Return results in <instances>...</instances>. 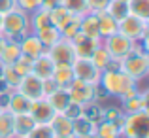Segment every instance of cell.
<instances>
[{"mask_svg": "<svg viewBox=\"0 0 149 138\" xmlns=\"http://www.w3.org/2000/svg\"><path fill=\"white\" fill-rule=\"evenodd\" d=\"M100 83L102 87H104V91L108 95H113V97H121V98H127L130 97V95L138 93L136 91V80H132L130 76H127V74L123 72V70H104V72H100Z\"/></svg>", "mask_w": 149, "mask_h": 138, "instance_id": "cell-1", "label": "cell"}, {"mask_svg": "<svg viewBox=\"0 0 149 138\" xmlns=\"http://www.w3.org/2000/svg\"><path fill=\"white\" fill-rule=\"evenodd\" d=\"M119 68L123 70L127 76H130L132 80H142L149 72V55L143 53V51L134 49L130 55H127V57L119 62Z\"/></svg>", "mask_w": 149, "mask_h": 138, "instance_id": "cell-2", "label": "cell"}, {"mask_svg": "<svg viewBox=\"0 0 149 138\" xmlns=\"http://www.w3.org/2000/svg\"><path fill=\"white\" fill-rule=\"evenodd\" d=\"M26 27H29V21H26L25 11L15 8V10L8 11L6 15H2V30H0V34L13 40V38L23 36L26 32Z\"/></svg>", "mask_w": 149, "mask_h": 138, "instance_id": "cell-3", "label": "cell"}, {"mask_svg": "<svg viewBox=\"0 0 149 138\" xmlns=\"http://www.w3.org/2000/svg\"><path fill=\"white\" fill-rule=\"evenodd\" d=\"M121 134L127 138L134 136H149V113L147 112H136L127 113L121 125Z\"/></svg>", "mask_w": 149, "mask_h": 138, "instance_id": "cell-4", "label": "cell"}, {"mask_svg": "<svg viewBox=\"0 0 149 138\" xmlns=\"http://www.w3.org/2000/svg\"><path fill=\"white\" fill-rule=\"evenodd\" d=\"M106 51L109 53V57H111V61H117L121 62L127 55H130L132 51H134V42L130 40V38L123 36V34L115 32L111 34V36L106 38Z\"/></svg>", "mask_w": 149, "mask_h": 138, "instance_id": "cell-5", "label": "cell"}, {"mask_svg": "<svg viewBox=\"0 0 149 138\" xmlns=\"http://www.w3.org/2000/svg\"><path fill=\"white\" fill-rule=\"evenodd\" d=\"M66 93H68V97H70V102L85 106V104H89V102H95V98H96V85L74 78V81L66 87Z\"/></svg>", "mask_w": 149, "mask_h": 138, "instance_id": "cell-6", "label": "cell"}, {"mask_svg": "<svg viewBox=\"0 0 149 138\" xmlns=\"http://www.w3.org/2000/svg\"><path fill=\"white\" fill-rule=\"evenodd\" d=\"M117 32L123 34V36H127V38H130L132 42L143 40V38H146V32H147V21H143V19L134 17V15L128 13L125 19L119 21Z\"/></svg>", "mask_w": 149, "mask_h": 138, "instance_id": "cell-7", "label": "cell"}, {"mask_svg": "<svg viewBox=\"0 0 149 138\" xmlns=\"http://www.w3.org/2000/svg\"><path fill=\"white\" fill-rule=\"evenodd\" d=\"M47 55L51 57V61H53L55 64H72L77 59L74 44L70 40H64V38H61L57 44L51 46L47 49Z\"/></svg>", "mask_w": 149, "mask_h": 138, "instance_id": "cell-8", "label": "cell"}, {"mask_svg": "<svg viewBox=\"0 0 149 138\" xmlns=\"http://www.w3.org/2000/svg\"><path fill=\"white\" fill-rule=\"evenodd\" d=\"M72 68H74V78H76V80L87 81V83H93V85L98 83V80H100V70L91 62V59H81V57H77L76 61L72 62Z\"/></svg>", "mask_w": 149, "mask_h": 138, "instance_id": "cell-9", "label": "cell"}, {"mask_svg": "<svg viewBox=\"0 0 149 138\" xmlns=\"http://www.w3.org/2000/svg\"><path fill=\"white\" fill-rule=\"evenodd\" d=\"M17 91L21 95H25L29 100H38V98H44V80H40L38 76H34L32 72L29 76L21 78L17 85Z\"/></svg>", "mask_w": 149, "mask_h": 138, "instance_id": "cell-10", "label": "cell"}, {"mask_svg": "<svg viewBox=\"0 0 149 138\" xmlns=\"http://www.w3.org/2000/svg\"><path fill=\"white\" fill-rule=\"evenodd\" d=\"M29 116L34 119L36 125H49V121L53 119L55 116V110L51 108V104L47 102V98H38V100L30 102V108H29Z\"/></svg>", "mask_w": 149, "mask_h": 138, "instance_id": "cell-11", "label": "cell"}, {"mask_svg": "<svg viewBox=\"0 0 149 138\" xmlns=\"http://www.w3.org/2000/svg\"><path fill=\"white\" fill-rule=\"evenodd\" d=\"M19 47H21V55L26 57V59H30V61H34V59H38L42 53H45V47L42 46V42L38 40L36 34H34V36H25L19 42Z\"/></svg>", "mask_w": 149, "mask_h": 138, "instance_id": "cell-12", "label": "cell"}, {"mask_svg": "<svg viewBox=\"0 0 149 138\" xmlns=\"http://www.w3.org/2000/svg\"><path fill=\"white\" fill-rule=\"evenodd\" d=\"M49 127L55 136H74V121L64 113H55L53 119L49 121Z\"/></svg>", "mask_w": 149, "mask_h": 138, "instance_id": "cell-13", "label": "cell"}, {"mask_svg": "<svg viewBox=\"0 0 149 138\" xmlns=\"http://www.w3.org/2000/svg\"><path fill=\"white\" fill-rule=\"evenodd\" d=\"M79 32L85 34L91 40H100V32H98V17L96 13H85L79 17Z\"/></svg>", "mask_w": 149, "mask_h": 138, "instance_id": "cell-14", "label": "cell"}, {"mask_svg": "<svg viewBox=\"0 0 149 138\" xmlns=\"http://www.w3.org/2000/svg\"><path fill=\"white\" fill-rule=\"evenodd\" d=\"M53 68H55V62L51 61V57L47 53H42L38 59L32 61V74L38 76L40 80H47V78H51Z\"/></svg>", "mask_w": 149, "mask_h": 138, "instance_id": "cell-15", "label": "cell"}, {"mask_svg": "<svg viewBox=\"0 0 149 138\" xmlns=\"http://www.w3.org/2000/svg\"><path fill=\"white\" fill-rule=\"evenodd\" d=\"M74 17H77V15H72L64 6H57V8H53V10H49V21L58 32H62V30L66 29V25H68Z\"/></svg>", "mask_w": 149, "mask_h": 138, "instance_id": "cell-16", "label": "cell"}, {"mask_svg": "<svg viewBox=\"0 0 149 138\" xmlns=\"http://www.w3.org/2000/svg\"><path fill=\"white\" fill-rule=\"evenodd\" d=\"M51 80H53L58 87L66 89L74 81V68H72V64H55L53 74H51Z\"/></svg>", "mask_w": 149, "mask_h": 138, "instance_id": "cell-17", "label": "cell"}, {"mask_svg": "<svg viewBox=\"0 0 149 138\" xmlns=\"http://www.w3.org/2000/svg\"><path fill=\"white\" fill-rule=\"evenodd\" d=\"M30 102H32V100H29L25 95H21L19 91H15V93H10L6 110H8V112H11L13 116H17V113H29Z\"/></svg>", "mask_w": 149, "mask_h": 138, "instance_id": "cell-18", "label": "cell"}, {"mask_svg": "<svg viewBox=\"0 0 149 138\" xmlns=\"http://www.w3.org/2000/svg\"><path fill=\"white\" fill-rule=\"evenodd\" d=\"M34 119L29 116V113H17L13 116V136L17 138H26L29 132L34 129Z\"/></svg>", "mask_w": 149, "mask_h": 138, "instance_id": "cell-19", "label": "cell"}, {"mask_svg": "<svg viewBox=\"0 0 149 138\" xmlns=\"http://www.w3.org/2000/svg\"><path fill=\"white\" fill-rule=\"evenodd\" d=\"M19 57H21L19 42L8 40V38H6V44H4L2 51H0V64H2V66H10V64H13Z\"/></svg>", "mask_w": 149, "mask_h": 138, "instance_id": "cell-20", "label": "cell"}, {"mask_svg": "<svg viewBox=\"0 0 149 138\" xmlns=\"http://www.w3.org/2000/svg\"><path fill=\"white\" fill-rule=\"evenodd\" d=\"M123 104H125V112L127 113H136V112H147V95H140L134 93L130 97L123 98Z\"/></svg>", "mask_w": 149, "mask_h": 138, "instance_id": "cell-21", "label": "cell"}, {"mask_svg": "<svg viewBox=\"0 0 149 138\" xmlns=\"http://www.w3.org/2000/svg\"><path fill=\"white\" fill-rule=\"evenodd\" d=\"M96 17H98L100 38H108V36H111V34L117 32V25H119V23H117L108 11H100V13H96Z\"/></svg>", "mask_w": 149, "mask_h": 138, "instance_id": "cell-22", "label": "cell"}, {"mask_svg": "<svg viewBox=\"0 0 149 138\" xmlns=\"http://www.w3.org/2000/svg\"><path fill=\"white\" fill-rule=\"evenodd\" d=\"M45 98H47V102L51 104V108L55 110V113H62L70 104V97H68V93H66V89H62V87H58L57 91H53Z\"/></svg>", "mask_w": 149, "mask_h": 138, "instance_id": "cell-23", "label": "cell"}, {"mask_svg": "<svg viewBox=\"0 0 149 138\" xmlns=\"http://www.w3.org/2000/svg\"><path fill=\"white\" fill-rule=\"evenodd\" d=\"M36 36H38V40L42 42V46L45 47V49H49L53 44H57L58 40H61V32H58L57 29H55L53 25H49V27H44V29H40V30H36Z\"/></svg>", "mask_w": 149, "mask_h": 138, "instance_id": "cell-24", "label": "cell"}, {"mask_svg": "<svg viewBox=\"0 0 149 138\" xmlns=\"http://www.w3.org/2000/svg\"><path fill=\"white\" fill-rule=\"evenodd\" d=\"M127 6L130 15L149 21V0H127Z\"/></svg>", "mask_w": 149, "mask_h": 138, "instance_id": "cell-25", "label": "cell"}, {"mask_svg": "<svg viewBox=\"0 0 149 138\" xmlns=\"http://www.w3.org/2000/svg\"><path fill=\"white\" fill-rule=\"evenodd\" d=\"M89 59H91V62L100 70V72H104V70L111 64V57H109V53L106 51V47L100 46V44H98V47H96L95 51H93V55Z\"/></svg>", "mask_w": 149, "mask_h": 138, "instance_id": "cell-26", "label": "cell"}, {"mask_svg": "<svg viewBox=\"0 0 149 138\" xmlns=\"http://www.w3.org/2000/svg\"><path fill=\"white\" fill-rule=\"evenodd\" d=\"M106 11H108V13L111 15V17L115 19L117 23H119L121 19H125V17L128 15L127 0H109V2H108V8H106Z\"/></svg>", "mask_w": 149, "mask_h": 138, "instance_id": "cell-27", "label": "cell"}, {"mask_svg": "<svg viewBox=\"0 0 149 138\" xmlns=\"http://www.w3.org/2000/svg\"><path fill=\"white\" fill-rule=\"evenodd\" d=\"M95 134L100 138H121V129L115 123L100 121L98 125H95Z\"/></svg>", "mask_w": 149, "mask_h": 138, "instance_id": "cell-28", "label": "cell"}, {"mask_svg": "<svg viewBox=\"0 0 149 138\" xmlns=\"http://www.w3.org/2000/svg\"><path fill=\"white\" fill-rule=\"evenodd\" d=\"M0 138H13V113L0 110Z\"/></svg>", "mask_w": 149, "mask_h": 138, "instance_id": "cell-29", "label": "cell"}, {"mask_svg": "<svg viewBox=\"0 0 149 138\" xmlns=\"http://www.w3.org/2000/svg\"><path fill=\"white\" fill-rule=\"evenodd\" d=\"M95 134V123L89 121L85 116H79L74 119V136H89Z\"/></svg>", "mask_w": 149, "mask_h": 138, "instance_id": "cell-30", "label": "cell"}, {"mask_svg": "<svg viewBox=\"0 0 149 138\" xmlns=\"http://www.w3.org/2000/svg\"><path fill=\"white\" fill-rule=\"evenodd\" d=\"M61 6H64L70 13H72V15H77V17L89 13L87 0H61Z\"/></svg>", "mask_w": 149, "mask_h": 138, "instance_id": "cell-31", "label": "cell"}, {"mask_svg": "<svg viewBox=\"0 0 149 138\" xmlns=\"http://www.w3.org/2000/svg\"><path fill=\"white\" fill-rule=\"evenodd\" d=\"M10 66H11V68H13L21 78L29 76V74L32 72V61H30V59H26V57H23V55L13 62V64H10Z\"/></svg>", "mask_w": 149, "mask_h": 138, "instance_id": "cell-32", "label": "cell"}, {"mask_svg": "<svg viewBox=\"0 0 149 138\" xmlns=\"http://www.w3.org/2000/svg\"><path fill=\"white\" fill-rule=\"evenodd\" d=\"M83 116L96 125V121H98V123L102 121V108L98 104H95V102H89V104L83 106Z\"/></svg>", "mask_w": 149, "mask_h": 138, "instance_id": "cell-33", "label": "cell"}, {"mask_svg": "<svg viewBox=\"0 0 149 138\" xmlns=\"http://www.w3.org/2000/svg\"><path fill=\"white\" fill-rule=\"evenodd\" d=\"M2 80H4V83H8V87L17 89L19 81H21V76L11 66H2Z\"/></svg>", "mask_w": 149, "mask_h": 138, "instance_id": "cell-34", "label": "cell"}, {"mask_svg": "<svg viewBox=\"0 0 149 138\" xmlns=\"http://www.w3.org/2000/svg\"><path fill=\"white\" fill-rule=\"evenodd\" d=\"M34 29L36 30H40V29H44V27H49L51 25V21H49V11L47 10H36L34 11Z\"/></svg>", "mask_w": 149, "mask_h": 138, "instance_id": "cell-35", "label": "cell"}, {"mask_svg": "<svg viewBox=\"0 0 149 138\" xmlns=\"http://www.w3.org/2000/svg\"><path fill=\"white\" fill-rule=\"evenodd\" d=\"M26 138H55V132L51 131L49 125H34Z\"/></svg>", "mask_w": 149, "mask_h": 138, "instance_id": "cell-36", "label": "cell"}, {"mask_svg": "<svg viewBox=\"0 0 149 138\" xmlns=\"http://www.w3.org/2000/svg\"><path fill=\"white\" fill-rule=\"evenodd\" d=\"M42 6V0H15V8L21 11H36L40 10Z\"/></svg>", "mask_w": 149, "mask_h": 138, "instance_id": "cell-37", "label": "cell"}, {"mask_svg": "<svg viewBox=\"0 0 149 138\" xmlns=\"http://www.w3.org/2000/svg\"><path fill=\"white\" fill-rule=\"evenodd\" d=\"M62 113H64L66 117H70V119L74 121V119H77L79 116H83V106H79V104H74V102H70V104H68V108H66Z\"/></svg>", "mask_w": 149, "mask_h": 138, "instance_id": "cell-38", "label": "cell"}, {"mask_svg": "<svg viewBox=\"0 0 149 138\" xmlns=\"http://www.w3.org/2000/svg\"><path fill=\"white\" fill-rule=\"evenodd\" d=\"M109 0H87V8L91 13H100V11H106Z\"/></svg>", "mask_w": 149, "mask_h": 138, "instance_id": "cell-39", "label": "cell"}, {"mask_svg": "<svg viewBox=\"0 0 149 138\" xmlns=\"http://www.w3.org/2000/svg\"><path fill=\"white\" fill-rule=\"evenodd\" d=\"M58 89V85L55 83L51 78H47V80H44V97H49L53 91H57Z\"/></svg>", "mask_w": 149, "mask_h": 138, "instance_id": "cell-40", "label": "cell"}, {"mask_svg": "<svg viewBox=\"0 0 149 138\" xmlns=\"http://www.w3.org/2000/svg\"><path fill=\"white\" fill-rule=\"evenodd\" d=\"M11 10H15V0H0V15H6Z\"/></svg>", "mask_w": 149, "mask_h": 138, "instance_id": "cell-41", "label": "cell"}, {"mask_svg": "<svg viewBox=\"0 0 149 138\" xmlns=\"http://www.w3.org/2000/svg\"><path fill=\"white\" fill-rule=\"evenodd\" d=\"M57 6H61V0H42V10H53V8H57Z\"/></svg>", "mask_w": 149, "mask_h": 138, "instance_id": "cell-42", "label": "cell"}, {"mask_svg": "<svg viewBox=\"0 0 149 138\" xmlns=\"http://www.w3.org/2000/svg\"><path fill=\"white\" fill-rule=\"evenodd\" d=\"M4 44H6V38L0 34V51H2V47H4Z\"/></svg>", "mask_w": 149, "mask_h": 138, "instance_id": "cell-43", "label": "cell"}, {"mask_svg": "<svg viewBox=\"0 0 149 138\" xmlns=\"http://www.w3.org/2000/svg\"><path fill=\"white\" fill-rule=\"evenodd\" d=\"M55 138H76V136H55Z\"/></svg>", "mask_w": 149, "mask_h": 138, "instance_id": "cell-44", "label": "cell"}, {"mask_svg": "<svg viewBox=\"0 0 149 138\" xmlns=\"http://www.w3.org/2000/svg\"><path fill=\"white\" fill-rule=\"evenodd\" d=\"M0 30H2V15H0Z\"/></svg>", "mask_w": 149, "mask_h": 138, "instance_id": "cell-45", "label": "cell"}, {"mask_svg": "<svg viewBox=\"0 0 149 138\" xmlns=\"http://www.w3.org/2000/svg\"><path fill=\"white\" fill-rule=\"evenodd\" d=\"M0 110H2V108H0Z\"/></svg>", "mask_w": 149, "mask_h": 138, "instance_id": "cell-46", "label": "cell"}]
</instances>
